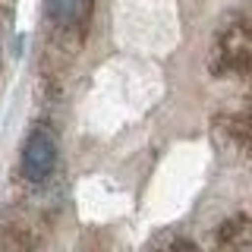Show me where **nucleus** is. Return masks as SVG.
I'll return each instance as SVG.
<instances>
[{
    "mask_svg": "<svg viewBox=\"0 0 252 252\" xmlns=\"http://www.w3.org/2000/svg\"><path fill=\"white\" fill-rule=\"evenodd\" d=\"M47 13H51L54 22H60L66 29H76L89 19L92 0H47Z\"/></svg>",
    "mask_w": 252,
    "mask_h": 252,
    "instance_id": "7ed1b4c3",
    "label": "nucleus"
},
{
    "mask_svg": "<svg viewBox=\"0 0 252 252\" xmlns=\"http://www.w3.org/2000/svg\"><path fill=\"white\" fill-rule=\"evenodd\" d=\"M249 32L243 26V19L230 22L220 29L218 41H215V54H211V69L224 76H243L249 69Z\"/></svg>",
    "mask_w": 252,
    "mask_h": 252,
    "instance_id": "f257e3e1",
    "label": "nucleus"
},
{
    "mask_svg": "<svg viewBox=\"0 0 252 252\" xmlns=\"http://www.w3.org/2000/svg\"><path fill=\"white\" fill-rule=\"evenodd\" d=\"M246 224H249L246 218H233L230 224H224L218 243H220V246H246V243H249V227Z\"/></svg>",
    "mask_w": 252,
    "mask_h": 252,
    "instance_id": "20e7f679",
    "label": "nucleus"
},
{
    "mask_svg": "<svg viewBox=\"0 0 252 252\" xmlns=\"http://www.w3.org/2000/svg\"><path fill=\"white\" fill-rule=\"evenodd\" d=\"M54 167H57V142L41 129L32 132L26 148H22V173L32 183H41L54 173Z\"/></svg>",
    "mask_w": 252,
    "mask_h": 252,
    "instance_id": "f03ea898",
    "label": "nucleus"
}]
</instances>
